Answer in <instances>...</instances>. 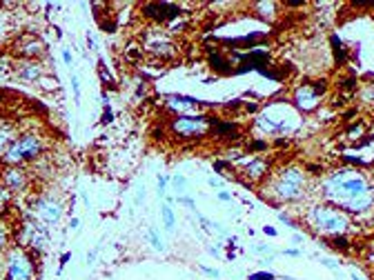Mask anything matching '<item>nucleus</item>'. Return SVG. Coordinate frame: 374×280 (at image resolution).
<instances>
[{
  "instance_id": "nucleus-32",
  "label": "nucleus",
  "mask_w": 374,
  "mask_h": 280,
  "mask_svg": "<svg viewBox=\"0 0 374 280\" xmlns=\"http://www.w3.org/2000/svg\"><path fill=\"white\" fill-rule=\"evenodd\" d=\"M62 60H65V65H71V53L67 49H62Z\"/></svg>"
},
{
  "instance_id": "nucleus-22",
  "label": "nucleus",
  "mask_w": 374,
  "mask_h": 280,
  "mask_svg": "<svg viewBox=\"0 0 374 280\" xmlns=\"http://www.w3.org/2000/svg\"><path fill=\"white\" fill-rule=\"evenodd\" d=\"M9 249V231L4 227H0V253H4Z\"/></svg>"
},
{
  "instance_id": "nucleus-16",
  "label": "nucleus",
  "mask_w": 374,
  "mask_h": 280,
  "mask_svg": "<svg viewBox=\"0 0 374 280\" xmlns=\"http://www.w3.org/2000/svg\"><path fill=\"white\" fill-rule=\"evenodd\" d=\"M43 65L34 60H22L20 65L16 67V76L22 80V82H36V80H43Z\"/></svg>"
},
{
  "instance_id": "nucleus-13",
  "label": "nucleus",
  "mask_w": 374,
  "mask_h": 280,
  "mask_svg": "<svg viewBox=\"0 0 374 280\" xmlns=\"http://www.w3.org/2000/svg\"><path fill=\"white\" fill-rule=\"evenodd\" d=\"M0 185L11 194H22L29 189V171L20 167H4L0 171Z\"/></svg>"
},
{
  "instance_id": "nucleus-12",
  "label": "nucleus",
  "mask_w": 374,
  "mask_h": 280,
  "mask_svg": "<svg viewBox=\"0 0 374 280\" xmlns=\"http://www.w3.org/2000/svg\"><path fill=\"white\" fill-rule=\"evenodd\" d=\"M181 7L174 2H147L142 4V16L149 18L156 22H165V25H172V20H176L181 16Z\"/></svg>"
},
{
  "instance_id": "nucleus-38",
  "label": "nucleus",
  "mask_w": 374,
  "mask_h": 280,
  "mask_svg": "<svg viewBox=\"0 0 374 280\" xmlns=\"http://www.w3.org/2000/svg\"><path fill=\"white\" fill-rule=\"evenodd\" d=\"M352 280H363V278H361V276H352Z\"/></svg>"
},
{
  "instance_id": "nucleus-4",
  "label": "nucleus",
  "mask_w": 374,
  "mask_h": 280,
  "mask_svg": "<svg viewBox=\"0 0 374 280\" xmlns=\"http://www.w3.org/2000/svg\"><path fill=\"white\" fill-rule=\"evenodd\" d=\"M305 225L319 236H327V238H338L345 236L352 229V218L345 211L332 207L327 202H314L305 209L303 216Z\"/></svg>"
},
{
  "instance_id": "nucleus-19",
  "label": "nucleus",
  "mask_w": 374,
  "mask_h": 280,
  "mask_svg": "<svg viewBox=\"0 0 374 280\" xmlns=\"http://www.w3.org/2000/svg\"><path fill=\"white\" fill-rule=\"evenodd\" d=\"M160 216H163L165 231H169V234H172V231L176 229V216H174V209H172V198H169L167 202L160 207Z\"/></svg>"
},
{
  "instance_id": "nucleus-6",
  "label": "nucleus",
  "mask_w": 374,
  "mask_h": 280,
  "mask_svg": "<svg viewBox=\"0 0 374 280\" xmlns=\"http://www.w3.org/2000/svg\"><path fill=\"white\" fill-rule=\"evenodd\" d=\"M36 260L29 249L9 247L4 251V280H34Z\"/></svg>"
},
{
  "instance_id": "nucleus-36",
  "label": "nucleus",
  "mask_w": 374,
  "mask_h": 280,
  "mask_svg": "<svg viewBox=\"0 0 374 280\" xmlns=\"http://www.w3.org/2000/svg\"><path fill=\"white\" fill-rule=\"evenodd\" d=\"M71 229H78V227H80V220H78V218H74V220H71Z\"/></svg>"
},
{
  "instance_id": "nucleus-20",
  "label": "nucleus",
  "mask_w": 374,
  "mask_h": 280,
  "mask_svg": "<svg viewBox=\"0 0 374 280\" xmlns=\"http://www.w3.org/2000/svg\"><path fill=\"white\" fill-rule=\"evenodd\" d=\"M9 209H11V191L0 185V216H4Z\"/></svg>"
},
{
  "instance_id": "nucleus-1",
  "label": "nucleus",
  "mask_w": 374,
  "mask_h": 280,
  "mask_svg": "<svg viewBox=\"0 0 374 280\" xmlns=\"http://www.w3.org/2000/svg\"><path fill=\"white\" fill-rule=\"evenodd\" d=\"M321 198L347 216H363L374 209V189L356 169H338L321 180Z\"/></svg>"
},
{
  "instance_id": "nucleus-2",
  "label": "nucleus",
  "mask_w": 374,
  "mask_h": 280,
  "mask_svg": "<svg viewBox=\"0 0 374 280\" xmlns=\"http://www.w3.org/2000/svg\"><path fill=\"white\" fill-rule=\"evenodd\" d=\"M263 196L274 202H298L307 196V171L301 167H285L272 176L263 187Z\"/></svg>"
},
{
  "instance_id": "nucleus-11",
  "label": "nucleus",
  "mask_w": 374,
  "mask_h": 280,
  "mask_svg": "<svg viewBox=\"0 0 374 280\" xmlns=\"http://www.w3.org/2000/svg\"><path fill=\"white\" fill-rule=\"evenodd\" d=\"M325 91V84H319V82H305L301 87H296L294 91V105L298 109H305V111H312L321 105V93Z\"/></svg>"
},
{
  "instance_id": "nucleus-37",
  "label": "nucleus",
  "mask_w": 374,
  "mask_h": 280,
  "mask_svg": "<svg viewBox=\"0 0 374 280\" xmlns=\"http://www.w3.org/2000/svg\"><path fill=\"white\" fill-rule=\"evenodd\" d=\"M263 231H265V234H267V236H274V234H276V231H274V229H272V227H265V229H263Z\"/></svg>"
},
{
  "instance_id": "nucleus-29",
  "label": "nucleus",
  "mask_w": 374,
  "mask_h": 280,
  "mask_svg": "<svg viewBox=\"0 0 374 280\" xmlns=\"http://www.w3.org/2000/svg\"><path fill=\"white\" fill-rule=\"evenodd\" d=\"M4 31H7V20H4L2 11H0V38H2V36H4Z\"/></svg>"
},
{
  "instance_id": "nucleus-35",
  "label": "nucleus",
  "mask_w": 374,
  "mask_h": 280,
  "mask_svg": "<svg viewBox=\"0 0 374 280\" xmlns=\"http://www.w3.org/2000/svg\"><path fill=\"white\" fill-rule=\"evenodd\" d=\"M285 256H301V251H298V249H285Z\"/></svg>"
},
{
  "instance_id": "nucleus-10",
  "label": "nucleus",
  "mask_w": 374,
  "mask_h": 280,
  "mask_svg": "<svg viewBox=\"0 0 374 280\" xmlns=\"http://www.w3.org/2000/svg\"><path fill=\"white\" fill-rule=\"evenodd\" d=\"M16 149L20 151V158L22 162H36V160L43 158V151H45V138L40 133L34 131H25L18 136L16 140Z\"/></svg>"
},
{
  "instance_id": "nucleus-5",
  "label": "nucleus",
  "mask_w": 374,
  "mask_h": 280,
  "mask_svg": "<svg viewBox=\"0 0 374 280\" xmlns=\"http://www.w3.org/2000/svg\"><path fill=\"white\" fill-rule=\"evenodd\" d=\"M214 127V118L205 114H185V116H176V118L169 122V131L174 133V138L178 140H198L212 133Z\"/></svg>"
},
{
  "instance_id": "nucleus-15",
  "label": "nucleus",
  "mask_w": 374,
  "mask_h": 280,
  "mask_svg": "<svg viewBox=\"0 0 374 280\" xmlns=\"http://www.w3.org/2000/svg\"><path fill=\"white\" fill-rule=\"evenodd\" d=\"M13 51H16L18 56H22L25 60H31V58L43 56V53H45V44H43V40L36 38V36L25 34L16 44H13Z\"/></svg>"
},
{
  "instance_id": "nucleus-34",
  "label": "nucleus",
  "mask_w": 374,
  "mask_h": 280,
  "mask_svg": "<svg viewBox=\"0 0 374 280\" xmlns=\"http://www.w3.org/2000/svg\"><path fill=\"white\" fill-rule=\"evenodd\" d=\"M218 200H232L230 191H218Z\"/></svg>"
},
{
  "instance_id": "nucleus-14",
  "label": "nucleus",
  "mask_w": 374,
  "mask_h": 280,
  "mask_svg": "<svg viewBox=\"0 0 374 280\" xmlns=\"http://www.w3.org/2000/svg\"><path fill=\"white\" fill-rule=\"evenodd\" d=\"M240 176L247 178L249 182H263L265 178H270V160L263 158V156H256V158L243 164Z\"/></svg>"
},
{
  "instance_id": "nucleus-24",
  "label": "nucleus",
  "mask_w": 374,
  "mask_h": 280,
  "mask_svg": "<svg viewBox=\"0 0 374 280\" xmlns=\"http://www.w3.org/2000/svg\"><path fill=\"white\" fill-rule=\"evenodd\" d=\"M71 91H74L76 102H80V84H78V76H71Z\"/></svg>"
},
{
  "instance_id": "nucleus-33",
  "label": "nucleus",
  "mask_w": 374,
  "mask_h": 280,
  "mask_svg": "<svg viewBox=\"0 0 374 280\" xmlns=\"http://www.w3.org/2000/svg\"><path fill=\"white\" fill-rule=\"evenodd\" d=\"M323 265H325V267H329V269H336V267H338V262H334V260H329V258H325V260H323Z\"/></svg>"
},
{
  "instance_id": "nucleus-27",
  "label": "nucleus",
  "mask_w": 374,
  "mask_h": 280,
  "mask_svg": "<svg viewBox=\"0 0 374 280\" xmlns=\"http://www.w3.org/2000/svg\"><path fill=\"white\" fill-rule=\"evenodd\" d=\"M142 200H145V187H138L136 189V204H142Z\"/></svg>"
},
{
  "instance_id": "nucleus-26",
  "label": "nucleus",
  "mask_w": 374,
  "mask_h": 280,
  "mask_svg": "<svg viewBox=\"0 0 374 280\" xmlns=\"http://www.w3.org/2000/svg\"><path fill=\"white\" fill-rule=\"evenodd\" d=\"M249 280H274V276L265 274V271H258V274H252V276H249Z\"/></svg>"
},
{
  "instance_id": "nucleus-7",
  "label": "nucleus",
  "mask_w": 374,
  "mask_h": 280,
  "mask_svg": "<svg viewBox=\"0 0 374 280\" xmlns=\"http://www.w3.org/2000/svg\"><path fill=\"white\" fill-rule=\"evenodd\" d=\"M16 242L18 247L29 251H45L49 247V234L38 220H22L16 234Z\"/></svg>"
},
{
  "instance_id": "nucleus-17",
  "label": "nucleus",
  "mask_w": 374,
  "mask_h": 280,
  "mask_svg": "<svg viewBox=\"0 0 374 280\" xmlns=\"http://www.w3.org/2000/svg\"><path fill=\"white\" fill-rule=\"evenodd\" d=\"M167 105H169V109L181 111L178 116L196 114V111H198V105H196L194 98H185V96H169L167 98Z\"/></svg>"
},
{
  "instance_id": "nucleus-25",
  "label": "nucleus",
  "mask_w": 374,
  "mask_h": 280,
  "mask_svg": "<svg viewBox=\"0 0 374 280\" xmlns=\"http://www.w3.org/2000/svg\"><path fill=\"white\" fill-rule=\"evenodd\" d=\"M167 180H169L167 176H158V196H160V198L165 196V189H167Z\"/></svg>"
},
{
  "instance_id": "nucleus-21",
  "label": "nucleus",
  "mask_w": 374,
  "mask_h": 280,
  "mask_svg": "<svg viewBox=\"0 0 374 280\" xmlns=\"http://www.w3.org/2000/svg\"><path fill=\"white\" fill-rule=\"evenodd\" d=\"M149 242L151 247L156 249V251H165V244H163V238H160V234L154 229V227H149Z\"/></svg>"
},
{
  "instance_id": "nucleus-31",
  "label": "nucleus",
  "mask_w": 374,
  "mask_h": 280,
  "mask_svg": "<svg viewBox=\"0 0 374 280\" xmlns=\"http://www.w3.org/2000/svg\"><path fill=\"white\" fill-rule=\"evenodd\" d=\"M223 182H225L223 178H209V185L212 187H223Z\"/></svg>"
},
{
  "instance_id": "nucleus-30",
  "label": "nucleus",
  "mask_w": 374,
  "mask_h": 280,
  "mask_svg": "<svg viewBox=\"0 0 374 280\" xmlns=\"http://www.w3.org/2000/svg\"><path fill=\"white\" fill-rule=\"evenodd\" d=\"M69 258H71V253H69V251H67V253H65V256H62V258H60V267H58V274H60V271H62V267H65V265H67V260H69Z\"/></svg>"
},
{
  "instance_id": "nucleus-28",
  "label": "nucleus",
  "mask_w": 374,
  "mask_h": 280,
  "mask_svg": "<svg viewBox=\"0 0 374 280\" xmlns=\"http://www.w3.org/2000/svg\"><path fill=\"white\" fill-rule=\"evenodd\" d=\"M200 271H203V274H207V276H214V278H218V271H216V269H209V267H205V265H200Z\"/></svg>"
},
{
  "instance_id": "nucleus-8",
  "label": "nucleus",
  "mask_w": 374,
  "mask_h": 280,
  "mask_svg": "<svg viewBox=\"0 0 374 280\" xmlns=\"http://www.w3.org/2000/svg\"><path fill=\"white\" fill-rule=\"evenodd\" d=\"M142 49L147 53L156 58V60H163V62H169L178 56V47L172 38H169L165 31L160 29H149L145 34V42H142Z\"/></svg>"
},
{
  "instance_id": "nucleus-23",
  "label": "nucleus",
  "mask_w": 374,
  "mask_h": 280,
  "mask_svg": "<svg viewBox=\"0 0 374 280\" xmlns=\"http://www.w3.org/2000/svg\"><path fill=\"white\" fill-rule=\"evenodd\" d=\"M174 185H176V191H178L181 196H183V191H187V189H185V187H187V180H185L183 176H174Z\"/></svg>"
},
{
  "instance_id": "nucleus-3",
  "label": "nucleus",
  "mask_w": 374,
  "mask_h": 280,
  "mask_svg": "<svg viewBox=\"0 0 374 280\" xmlns=\"http://www.w3.org/2000/svg\"><path fill=\"white\" fill-rule=\"evenodd\" d=\"M301 127V114L292 105L279 100L267 105L263 111H258L254 118V129L261 131L263 136H289Z\"/></svg>"
},
{
  "instance_id": "nucleus-18",
  "label": "nucleus",
  "mask_w": 374,
  "mask_h": 280,
  "mask_svg": "<svg viewBox=\"0 0 374 280\" xmlns=\"http://www.w3.org/2000/svg\"><path fill=\"white\" fill-rule=\"evenodd\" d=\"M18 136H20V133L16 131V127H13L11 122H7V120L0 122V156H2L4 151H7L9 147L18 140Z\"/></svg>"
},
{
  "instance_id": "nucleus-9",
  "label": "nucleus",
  "mask_w": 374,
  "mask_h": 280,
  "mask_svg": "<svg viewBox=\"0 0 374 280\" xmlns=\"http://www.w3.org/2000/svg\"><path fill=\"white\" fill-rule=\"evenodd\" d=\"M31 211L40 225H56V222H60L65 207L53 196H36V198H31Z\"/></svg>"
}]
</instances>
